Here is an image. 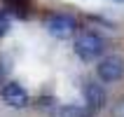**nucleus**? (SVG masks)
Returning a JSON list of instances; mask_svg holds the SVG:
<instances>
[{
	"label": "nucleus",
	"instance_id": "obj_8",
	"mask_svg": "<svg viewBox=\"0 0 124 117\" xmlns=\"http://www.w3.org/2000/svg\"><path fill=\"white\" fill-rule=\"evenodd\" d=\"M9 28H12V21H9V16H7L5 12H0V38H5V35L9 33Z\"/></svg>",
	"mask_w": 124,
	"mask_h": 117
},
{
	"label": "nucleus",
	"instance_id": "obj_5",
	"mask_svg": "<svg viewBox=\"0 0 124 117\" xmlns=\"http://www.w3.org/2000/svg\"><path fill=\"white\" fill-rule=\"evenodd\" d=\"M84 101H87V110L89 112L101 110L105 105V101H108L105 89L101 84H96V82H87V87H84Z\"/></svg>",
	"mask_w": 124,
	"mask_h": 117
},
{
	"label": "nucleus",
	"instance_id": "obj_2",
	"mask_svg": "<svg viewBox=\"0 0 124 117\" xmlns=\"http://www.w3.org/2000/svg\"><path fill=\"white\" fill-rule=\"evenodd\" d=\"M96 75L101 82H108V84H115L124 77V59L119 54H108L103 56L96 66Z\"/></svg>",
	"mask_w": 124,
	"mask_h": 117
},
{
	"label": "nucleus",
	"instance_id": "obj_3",
	"mask_svg": "<svg viewBox=\"0 0 124 117\" xmlns=\"http://www.w3.org/2000/svg\"><path fill=\"white\" fill-rule=\"evenodd\" d=\"M45 28H47V33L52 35V38H56V40H68V38L75 35L77 23L68 14H52V16L45 21Z\"/></svg>",
	"mask_w": 124,
	"mask_h": 117
},
{
	"label": "nucleus",
	"instance_id": "obj_1",
	"mask_svg": "<svg viewBox=\"0 0 124 117\" xmlns=\"http://www.w3.org/2000/svg\"><path fill=\"white\" fill-rule=\"evenodd\" d=\"M75 54L82 61H94L105 52V40L96 33H82L75 38Z\"/></svg>",
	"mask_w": 124,
	"mask_h": 117
},
{
	"label": "nucleus",
	"instance_id": "obj_6",
	"mask_svg": "<svg viewBox=\"0 0 124 117\" xmlns=\"http://www.w3.org/2000/svg\"><path fill=\"white\" fill-rule=\"evenodd\" d=\"M59 117H91V112L80 105H66V108H61Z\"/></svg>",
	"mask_w": 124,
	"mask_h": 117
},
{
	"label": "nucleus",
	"instance_id": "obj_9",
	"mask_svg": "<svg viewBox=\"0 0 124 117\" xmlns=\"http://www.w3.org/2000/svg\"><path fill=\"white\" fill-rule=\"evenodd\" d=\"M117 2H124V0H117Z\"/></svg>",
	"mask_w": 124,
	"mask_h": 117
},
{
	"label": "nucleus",
	"instance_id": "obj_7",
	"mask_svg": "<svg viewBox=\"0 0 124 117\" xmlns=\"http://www.w3.org/2000/svg\"><path fill=\"white\" fill-rule=\"evenodd\" d=\"M9 73H12V61H9L5 54H0V84H5V82H7Z\"/></svg>",
	"mask_w": 124,
	"mask_h": 117
},
{
	"label": "nucleus",
	"instance_id": "obj_4",
	"mask_svg": "<svg viewBox=\"0 0 124 117\" xmlns=\"http://www.w3.org/2000/svg\"><path fill=\"white\" fill-rule=\"evenodd\" d=\"M0 96H2V101L7 105H12V108H26L31 103V96H28L26 87L19 84V82H5L0 87Z\"/></svg>",
	"mask_w": 124,
	"mask_h": 117
}]
</instances>
